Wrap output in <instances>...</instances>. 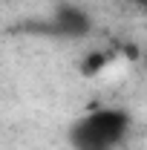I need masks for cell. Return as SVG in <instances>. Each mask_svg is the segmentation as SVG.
I'll return each instance as SVG.
<instances>
[{"label":"cell","mask_w":147,"mask_h":150,"mask_svg":"<svg viewBox=\"0 0 147 150\" xmlns=\"http://www.w3.org/2000/svg\"><path fill=\"white\" fill-rule=\"evenodd\" d=\"M130 130V115L124 110H98L78 121L72 139L81 150H110Z\"/></svg>","instance_id":"6da1fadb"},{"label":"cell","mask_w":147,"mask_h":150,"mask_svg":"<svg viewBox=\"0 0 147 150\" xmlns=\"http://www.w3.org/2000/svg\"><path fill=\"white\" fill-rule=\"evenodd\" d=\"M55 29L69 38H84L90 32V15L75 9V6H61L55 15Z\"/></svg>","instance_id":"7a4b0ae2"},{"label":"cell","mask_w":147,"mask_h":150,"mask_svg":"<svg viewBox=\"0 0 147 150\" xmlns=\"http://www.w3.org/2000/svg\"><path fill=\"white\" fill-rule=\"evenodd\" d=\"M110 61H112L110 52H87L81 61V75H98Z\"/></svg>","instance_id":"3957f363"}]
</instances>
